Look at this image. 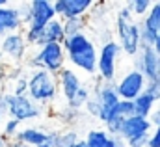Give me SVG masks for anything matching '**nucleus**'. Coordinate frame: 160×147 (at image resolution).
<instances>
[{
	"label": "nucleus",
	"instance_id": "obj_1",
	"mask_svg": "<svg viewBox=\"0 0 160 147\" xmlns=\"http://www.w3.org/2000/svg\"><path fill=\"white\" fill-rule=\"evenodd\" d=\"M116 34H118V45L121 52H125L130 58H136L142 41H140V26L134 21V15L128 6H121L118 9V21H116Z\"/></svg>",
	"mask_w": 160,
	"mask_h": 147
},
{
	"label": "nucleus",
	"instance_id": "obj_2",
	"mask_svg": "<svg viewBox=\"0 0 160 147\" xmlns=\"http://www.w3.org/2000/svg\"><path fill=\"white\" fill-rule=\"evenodd\" d=\"M58 76L45 69H36L28 76V97L39 104V106H47L52 104L58 99Z\"/></svg>",
	"mask_w": 160,
	"mask_h": 147
},
{
	"label": "nucleus",
	"instance_id": "obj_3",
	"mask_svg": "<svg viewBox=\"0 0 160 147\" xmlns=\"http://www.w3.org/2000/svg\"><path fill=\"white\" fill-rule=\"evenodd\" d=\"M65 60L67 54L62 43H47L28 58V65L32 67V71L45 69L52 74H58L65 67Z\"/></svg>",
	"mask_w": 160,
	"mask_h": 147
},
{
	"label": "nucleus",
	"instance_id": "obj_4",
	"mask_svg": "<svg viewBox=\"0 0 160 147\" xmlns=\"http://www.w3.org/2000/svg\"><path fill=\"white\" fill-rule=\"evenodd\" d=\"M0 104L6 112V115H9V119H15L19 123L24 121H32L38 119L43 114V106L36 104L28 95H11V93H4L0 97Z\"/></svg>",
	"mask_w": 160,
	"mask_h": 147
},
{
	"label": "nucleus",
	"instance_id": "obj_5",
	"mask_svg": "<svg viewBox=\"0 0 160 147\" xmlns=\"http://www.w3.org/2000/svg\"><path fill=\"white\" fill-rule=\"evenodd\" d=\"M121 48L116 39H110L101 45L97 50V74L102 82L112 84L118 74V63H119Z\"/></svg>",
	"mask_w": 160,
	"mask_h": 147
},
{
	"label": "nucleus",
	"instance_id": "obj_6",
	"mask_svg": "<svg viewBox=\"0 0 160 147\" xmlns=\"http://www.w3.org/2000/svg\"><path fill=\"white\" fill-rule=\"evenodd\" d=\"M118 95L123 101H134L147 89V80L138 69H130L121 76L116 84Z\"/></svg>",
	"mask_w": 160,
	"mask_h": 147
},
{
	"label": "nucleus",
	"instance_id": "obj_7",
	"mask_svg": "<svg viewBox=\"0 0 160 147\" xmlns=\"http://www.w3.org/2000/svg\"><path fill=\"white\" fill-rule=\"evenodd\" d=\"M93 97L97 99L99 106H101V112H99V119L106 125L110 121V117L114 115V110L119 103V95H118V89H116V84H99L95 88V93Z\"/></svg>",
	"mask_w": 160,
	"mask_h": 147
},
{
	"label": "nucleus",
	"instance_id": "obj_8",
	"mask_svg": "<svg viewBox=\"0 0 160 147\" xmlns=\"http://www.w3.org/2000/svg\"><path fill=\"white\" fill-rule=\"evenodd\" d=\"M134 69H138L140 73L145 76L147 84L149 82H157L160 78V65H158V54L155 52L153 47H142L138 56L134 58Z\"/></svg>",
	"mask_w": 160,
	"mask_h": 147
},
{
	"label": "nucleus",
	"instance_id": "obj_9",
	"mask_svg": "<svg viewBox=\"0 0 160 147\" xmlns=\"http://www.w3.org/2000/svg\"><path fill=\"white\" fill-rule=\"evenodd\" d=\"M153 130V125L149 119L145 117H138V115H130L123 121V127H121L119 138L127 144L130 140H138V138H143V136H149Z\"/></svg>",
	"mask_w": 160,
	"mask_h": 147
},
{
	"label": "nucleus",
	"instance_id": "obj_10",
	"mask_svg": "<svg viewBox=\"0 0 160 147\" xmlns=\"http://www.w3.org/2000/svg\"><path fill=\"white\" fill-rule=\"evenodd\" d=\"M28 8H30V23L26 28H45L52 19H56L54 6L48 0H32L28 2Z\"/></svg>",
	"mask_w": 160,
	"mask_h": 147
},
{
	"label": "nucleus",
	"instance_id": "obj_11",
	"mask_svg": "<svg viewBox=\"0 0 160 147\" xmlns=\"http://www.w3.org/2000/svg\"><path fill=\"white\" fill-rule=\"evenodd\" d=\"M93 0H56L52 2L56 17L58 19H73V17H84L91 11Z\"/></svg>",
	"mask_w": 160,
	"mask_h": 147
},
{
	"label": "nucleus",
	"instance_id": "obj_12",
	"mask_svg": "<svg viewBox=\"0 0 160 147\" xmlns=\"http://www.w3.org/2000/svg\"><path fill=\"white\" fill-rule=\"evenodd\" d=\"M26 39L22 36V32H15V34H8L2 37L0 41V52L4 54V58H9L13 62H21L26 58Z\"/></svg>",
	"mask_w": 160,
	"mask_h": 147
},
{
	"label": "nucleus",
	"instance_id": "obj_13",
	"mask_svg": "<svg viewBox=\"0 0 160 147\" xmlns=\"http://www.w3.org/2000/svg\"><path fill=\"white\" fill-rule=\"evenodd\" d=\"M22 28H24V24H22V19H21L19 6H11V4L2 6L0 8V37L21 32Z\"/></svg>",
	"mask_w": 160,
	"mask_h": 147
},
{
	"label": "nucleus",
	"instance_id": "obj_14",
	"mask_svg": "<svg viewBox=\"0 0 160 147\" xmlns=\"http://www.w3.org/2000/svg\"><path fill=\"white\" fill-rule=\"evenodd\" d=\"M58 76V89L62 91L63 99L67 103L73 101V97L78 93V89L82 88V80H80V74L73 69V67H63Z\"/></svg>",
	"mask_w": 160,
	"mask_h": 147
},
{
	"label": "nucleus",
	"instance_id": "obj_15",
	"mask_svg": "<svg viewBox=\"0 0 160 147\" xmlns=\"http://www.w3.org/2000/svg\"><path fill=\"white\" fill-rule=\"evenodd\" d=\"M69 63L73 65V69L82 71L84 74H97V47L82 52V54H75V56H67Z\"/></svg>",
	"mask_w": 160,
	"mask_h": 147
},
{
	"label": "nucleus",
	"instance_id": "obj_16",
	"mask_svg": "<svg viewBox=\"0 0 160 147\" xmlns=\"http://www.w3.org/2000/svg\"><path fill=\"white\" fill-rule=\"evenodd\" d=\"M63 48H65V54L67 56H75V54H82L89 48L95 47L93 39L88 36V34H77V36H71V37H65L63 39Z\"/></svg>",
	"mask_w": 160,
	"mask_h": 147
},
{
	"label": "nucleus",
	"instance_id": "obj_17",
	"mask_svg": "<svg viewBox=\"0 0 160 147\" xmlns=\"http://www.w3.org/2000/svg\"><path fill=\"white\" fill-rule=\"evenodd\" d=\"M15 140L21 142V144H24V145L38 147L48 140V132L43 130V129H38V127H26V129L19 130V134H17Z\"/></svg>",
	"mask_w": 160,
	"mask_h": 147
},
{
	"label": "nucleus",
	"instance_id": "obj_18",
	"mask_svg": "<svg viewBox=\"0 0 160 147\" xmlns=\"http://www.w3.org/2000/svg\"><path fill=\"white\" fill-rule=\"evenodd\" d=\"M157 103H158V99H157L151 91H147V89H145L138 99H134V101H132V104H134V115L149 119V115L153 114L155 106H157Z\"/></svg>",
	"mask_w": 160,
	"mask_h": 147
},
{
	"label": "nucleus",
	"instance_id": "obj_19",
	"mask_svg": "<svg viewBox=\"0 0 160 147\" xmlns=\"http://www.w3.org/2000/svg\"><path fill=\"white\" fill-rule=\"evenodd\" d=\"M63 39H65L63 21L56 17L43 28V45H47V43H63Z\"/></svg>",
	"mask_w": 160,
	"mask_h": 147
},
{
	"label": "nucleus",
	"instance_id": "obj_20",
	"mask_svg": "<svg viewBox=\"0 0 160 147\" xmlns=\"http://www.w3.org/2000/svg\"><path fill=\"white\" fill-rule=\"evenodd\" d=\"M63 21V32L65 37L77 36V34H84V28L88 26L84 17H73V19H62Z\"/></svg>",
	"mask_w": 160,
	"mask_h": 147
},
{
	"label": "nucleus",
	"instance_id": "obj_21",
	"mask_svg": "<svg viewBox=\"0 0 160 147\" xmlns=\"http://www.w3.org/2000/svg\"><path fill=\"white\" fill-rule=\"evenodd\" d=\"M138 26H140V41H142V47H153L155 41L158 39V32L153 30L143 19L138 23Z\"/></svg>",
	"mask_w": 160,
	"mask_h": 147
},
{
	"label": "nucleus",
	"instance_id": "obj_22",
	"mask_svg": "<svg viewBox=\"0 0 160 147\" xmlns=\"http://www.w3.org/2000/svg\"><path fill=\"white\" fill-rule=\"evenodd\" d=\"M108 132L104 129H91L86 136V145L88 147H104L108 140Z\"/></svg>",
	"mask_w": 160,
	"mask_h": 147
},
{
	"label": "nucleus",
	"instance_id": "obj_23",
	"mask_svg": "<svg viewBox=\"0 0 160 147\" xmlns=\"http://www.w3.org/2000/svg\"><path fill=\"white\" fill-rule=\"evenodd\" d=\"M19 130H21V123L15 121V119H8V121L4 123V127H2V136H0V138H2L4 142H13V140L17 138Z\"/></svg>",
	"mask_w": 160,
	"mask_h": 147
},
{
	"label": "nucleus",
	"instance_id": "obj_24",
	"mask_svg": "<svg viewBox=\"0 0 160 147\" xmlns=\"http://www.w3.org/2000/svg\"><path fill=\"white\" fill-rule=\"evenodd\" d=\"M127 6L130 8V11H132L134 17H143L145 19L147 13H149V9H151V6H153V2L151 0H132Z\"/></svg>",
	"mask_w": 160,
	"mask_h": 147
},
{
	"label": "nucleus",
	"instance_id": "obj_25",
	"mask_svg": "<svg viewBox=\"0 0 160 147\" xmlns=\"http://www.w3.org/2000/svg\"><path fill=\"white\" fill-rule=\"evenodd\" d=\"M143 21H145L153 30H157L158 36H160V2H153V6H151L147 17H145Z\"/></svg>",
	"mask_w": 160,
	"mask_h": 147
},
{
	"label": "nucleus",
	"instance_id": "obj_26",
	"mask_svg": "<svg viewBox=\"0 0 160 147\" xmlns=\"http://www.w3.org/2000/svg\"><path fill=\"white\" fill-rule=\"evenodd\" d=\"M89 97H91L89 89H88L86 86H82V88L78 89V93L73 97V101L67 103V106H69L71 110H78V108H82V106H86V103L89 101Z\"/></svg>",
	"mask_w": 160,
	"mask_h": 147
},
{
	"label": "nucleus",
	"instance_id": "obj_27",
	"mask_svg": "<svg viewBox=\"0 0 160 147\" xmlns=\"http://www.w3.org/2000/svg\"><path fill=\"white\" fill-rule=\"evenodd\" d=\"M114 115L123 117V119L134 115V104H132V101H123L121 99L119 103H118V106H116V110H114Z\"/></svg>",
	"mask_w": 160,
	"mask_h": 147
},
{
	"label": "nucleus",
	"instance_id": "obj_28",
	"mask_svg": "<svg viewBox=\"0 0 160 147\" xmlns=\"http://www.w3.org/2000/svg\"><path fill=\"white\" fill-rule=\"evenodd\" d=\"M28 93V76H17L15 82H13V89H11V95H26Z\"/></svg>",
	"mask_w": 160,
	"mask_h": 147
},
{
	"label": "nucleus",
	"instance_id": "obj_29",
	"mask_svg": "<svg viewBox=\"0 0 160 147\" xmlns=\"http://www.w3.org/2000/svg\"><path fill=\"white\" fill-rule=\"evenodd\" d=\"M147 147H160V125L153 127V130H151V134H149Z\"/></svg>",
	"mask_w": 160,
	"mask_h": 147
},
{
	"label": "nucleus",
	"instance_id": "obj_30",
	"mask_svg": "<svg viewBox=\"0 0 160 147\" xmlns=\"http://www.w3.org/2000/svg\"><path fill=\"white\" fill-rule=\"evenodd\" d=\"M86 108H88V114H91V115H95V117H99V112H101V106H99V103H97V99L91 95L89 97V101L86 103Z\"/></svg>",
	"mask_w": 160,
	"mask_h": 147
},
{
	"label": "nucleus",
	"instance_id": "obj_31",
	"mask_svg": "<svg viewBox=\"0 0 160 147\" xmlns=\"http://www.w3.org/2000/svg\"><path fill=\"white\" fill-rule=\"evenodd\" d=\"M104 147H127V144L121 140L119 136H108L106 145H104Z\"/></svg>",
	"mask_w": 160,
	"mask_h": 147
},
{
	"label": "nucleus",
	"instance_id": "obj_32",
	"mask_svg": "<svg viewBox=\"0 0 160 147\" xmlns=\"http://www.w3.org/2000/svg\"><path fill=\"white\" fill-rule=\"evenodd\" d=\"M147 91H151V93L160 101V78L157 82H149V84H147Z\"/></svg>",
	"mask_w": 160,
	"mask_h": 147
},
{
	"label": "nucleus",
	"instance_id": "obj_33",
	"mask_svg": "<svg viewBox=\"0 0 160 147\" xmlns=\"http://www.w3.org/2000/svg\"><path fill=\"white\" fill-rule=\"evenodd\" d=\"M56 136H58L56 130H54V132H48V140H47L45 144L38 145V147H56Z\"/></svg>",
	"mask_w": 160,
	"mask_h": 147
},
{
	"label": "nucleus",
	"instance_id": "obj_34",
	"mask_svg": "<svg viewBox=\"0 0 160 147\" xmlns=\"http://www.w3.org/2000/svg\"><path fill=\"white\" fill-rule=\"evenodd\" d=\"M149 121H151V125H153V127L160 125V110H158V108H157V110H153V114L149 115Z\"/></svg>",
	"mask_w": 160,
	"mask_h": 147
},
{
	"label": "nucleus",
	"instance_id": "obj_35",
	"mask_svg": "<svg viewBox=\"0 0 160 147\" xmlns=\"http://www.w3.org/2000/svg\"><path fill=\"white\" fill-rule=\"evenodd\" d=\"M6 147H30V145H24V144H21V142H17V140H13V142H8Z\"/></svg>",
	"mask_w": 160,
	"mask_h": 147
},
{
	"label": "nucleus",
	"instance_id": "obj_36",
	"mask_svg": "<svg viewBox=\"0 0 160 147\" xmlns=\"http://www.w3.org/2000/svg\"><path fill=\"white\" fill-rule=\"evenodd\" d=\"M153 48H155V52H157V54L160 56V36H158V39L155 41V45H153Z\"/></svg>",
	"mask_w": 160,
	"mask_h": 147
},
{
	"label": "nucleus",
	"instance_id": "obj_37",
	"mask_svg": "<svg viewBox=\"0 0 160 147\" xmlns=\"http://www.w3.org/2000/svg\"><path fill=\"white\" fill-rule=\"evenodd\" d=\"M73 147H88V145H86V140H77Z\"/></svg>",
	"mask_w": 160,
	"mask_h": 147
},
{
	"label": "nucleus",
	"instance_id": "obj_38",
	"mask_svg": "<svg viewBox=\"0 0 160 147\" xmlns=\"http://www.w3.org/2000/svg\"><path fill=\"white\" fill-rule=\"evenodd\" d=\"M0 97H2V93H0ZM4 115H6V112H4L2 104H0V125H2V121H4Z\"/></svg>",
	"mask_w": 160,
	"mask_h": 147
},
{
	"label": "nucleus",
	"instance_id": "obj_39",
	"mask_svg": "<svg viewBox=\"0 0 160 147\" xmlns=\"http://www.w3.org/2000/svg\"><path fill=\"white\" fill-rule=\"evenodd\" d=\"M6 144H8V142H4V140L0 138V147H6Z\"/></svg>",
	"mask_w": 160,
	"mask_h": 147
},
{
	"label": "nucleus",
	"instance_id": "obj_40",
	"mask_svg": "<svg viewBox=\"0 0 160 147\" xmlns=\"http://www.w3.org/2000/svg\"><path fill=\"white\" fill-rule=\"evenodd\" d=\"M6 4H8L6 0H0V8H2V6H6Z\"/></svg>",
	"mask_w": 160,
	"mask_h": 147
},
{
	"label": "nucleus",
	"instance_id": "obj_41",
	"mask_svg": "<svg viewBox=\"0 0 160 147\" xmlns=\"http://www.w3.org/2000/svg\"><path fill=\"white\" fill-rule=\"evenodd\" d=\"M2 60H4V54H2V52H0V63H2Z\"/></svg>",
	"mask_w": 160,
	"mask_h": 147
},
{
	"label": "nucleus",
	"instance_id": "obj_42",
	"mask_svg": "<svg viewBox=\"0 0 160 147\" xmlns=\"http://www.w3.org/2000/svg\"><path fill=\"white\" fill-rule=\"evenodd\" d=\"M157 106H158V110H160V101H158V103H157Z\"/></svg>",
	"mask_w": 160,
	"mask_h": 147
},
{
	"label": "nucleus",
	"instance_id": "obj_43",
	"mask_svg": "<svg viewBox=\"0 0 160 147\" xmlns=\"http://www.w3.org/2000/svg\"><path fill=\"white\" fill-rule=\"evenodd\" d=\"M158 65H160V56H158Z\"/></svg>",
	"mask_w": 160,
	"mask_h": 147
},
{
	"label": "nucleus",
	"instance_id": "obj_44",
	"mask_svg": "<svg viewBox=\"0 0 160 147\" xmlns=\"http://www.w3.org/2000/svg\"><path fill=\"white\" fill-rule=\"evenodd\" d=\"M0 41H2V37H0Z\"/></svg>",
	"mask_w": 160,
	"mask_h": 147
}]
</instances>
